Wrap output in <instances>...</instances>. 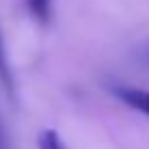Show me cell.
Returning <instances> with one entry per match:
<instances>
[{
  "instance_id": "obj_1",
  "label": "cell",
  "mask_w": 149,
  "mask_h": 149,
  "mask_svg": "<svg viewBox=\"0 0 149 149\" xmlns=\"http://www.w3.org/2000/svg\"><path fill=\"white\" fill-rule=\"evenodd\" d=\"M108 89H110V93L115 95L117 100L127 106V108L149 117V91L147 89H138V86L123 84V82H115V84H110Z\"/></svg>"
},
{
  "instance_id": "obj_2",
  "label": "cell",
  "mask_w": 149,
  "mask_h": 149,
  "mask_svg": "<svg viewBox=\"0 0 149 149\" xmlns=\"http://www.w3.org/2000/svg\"><path fill=\"white\" fill-rule=\"evenodd\" d=\"M26 11L37 24H50L54 13V0H24Z\"/></svg>"
},
{
  "instance_id": "obj_3",
  "label": "cell",
  "mask_w": 149,
  "mask_h": 149,
  "mask_svg": "<svg viewBox=\"0 0 149 149\" xmlns=\"http://www.w3.org/2000/svg\"><path fill=\"white\" fill-rule=\"evenodd\" d=\"M0 84H2L4 91L13 97L15 84H13V74H11V67H9V61H7V52H4V41H2V37H0Z\"/></svg>"
},
{
  "instance_id": "obj_4",
  "label": "cell",
  "mask_w": 149,
  "mask_h": 149,
  "mask_svg": "<svg viewBox=\"0 0 149 149\" xmlns=\"http://www.w3.org/2000/svg\"><path fill=\"white\" fill-rule=\"evenodd\" d=\"M39 149H67L56 130H43L39 136Z\"/></svg>"
},
{
  "instance_id": "obj_5",
  "label": "cell",
  "mask_w": 149,
  "mask_h": 149,
  "mask_svg": "<svg viewBox=\"0 0 149 149\" xmlns=\"http://www.w3.org/2000/svg\"><path fill=\"white\" fill-rule=\"evenodd\" d=\"M136 58H138V63H143L145 67H149V41L141 50H136Z\"/></svg>"
},
{
  "instance_id": "obj_6",
  "label": "cell",
  "mask_w": 149,
  "mask_h": 149,
  "mask_svg": "<svg viewBox=\"0 0 149 149\" xmlns=\"http://www.w3.org/2000/svg\"><path fill=\"white\" fill-rule=\"evenodd\" d=\"M0 149H11V143H9V136H7L2 119H0Z\"/></svg>"
}]
</instances>
